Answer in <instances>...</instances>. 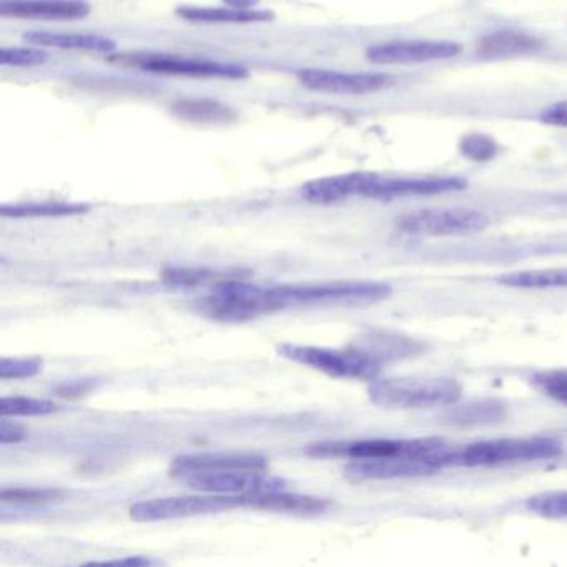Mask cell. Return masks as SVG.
<instances>
[{
    "mask_svg": "<svg viewBox=\"0 0 567 567\" xmlns=\"http://www.w3.org/2000/svg\"><path fill=\"white\" fill-rule=\"evenodd\" d=\"M227 8L244 9V11H254L260 0H224Z\"/></svg>",
    "mask_w": 567,
    "mask_h": 567,
    "instance_id": "obj_39",
    "label": "cell"
},
{
    "mask_svg": "<svg viewBox=\"0 0 567 567\" xmlns=\"http://www.w3.org/2000/svg\"><path fill=\"white\" fill-rule=\"evenodd\" d=\"M131 64L155 74L182 75V78H248L247 69L241 65L224 64V62L207 61V59L182 58V55L137 54L131 59Z\"/></svg>",
    "mask_w": 567,
    "mask_h": 567,
    "instance_id": "obj_10",
    "label": "cell"
},
{
    "mask_svg": "<svg viewBox=\"0 0 567 567\" xmlns=\"http://www.w3.org/2000/svg\"><path fill=\"white\" fill-rule=\"evenodd\" d=\"M87 210V205L42 202V204L4 205L0 208V214L2 217L12 218L69 217V215L85 214Z\"/></svg>",
    "mask_w": 567,
    "mask_h": 567,
    "instance_id": "obj_25",
    "label": "cell"
},
{
    "mask_svg": "<svg viewBox=\"0 0 567 567\" xmlns=\"http://www.w3.org/2000/svg\"><path fill=\"white\" fill-rule=\"evenodd\" d=\"M305 87L321 94L364 95L383 91L393 84L394 79L377 72H337L327 69H305L298 72Z\"/></svg>",
    "mask_w": 567,
    "mask_h": 567,
    "instance_id": "obj_12",
    "label": "cell"
},
{
    "mask_svg": "<svg viewBox=\"0 0 567 567\" xmlns=\"http://www.w3.org/2000/svg\"><path fill=\"white\" fill-rule=\"evenodd\" d=\"M527 509L547 519L567 520V491H547L527 499Z\"/></svg>",
    "mask_w": 567,
    "mask_h": 567,
    "instance_id": "obj_29",
    "label": "cell"
},
{
    "mask_svg": "<svg viewBox=\"0 0 567 567\" xmlns=\"http://www.w3.org/2000/svg\"><path fill=\"white\" fill-rule=\"evenodd\" d=\"M489 217L473 208H433L398 218L396 227L417 237H457L483 231Z\"/></svg>",
    "mask_w": 567,
    "mask_h": 567,
    "instance_id": "obj_8",
    "label": "cell"
},
{
    "mask_svg": "<svg viewBox=\"0 0 567 567\" xmlns=\"http://www.w3.org/2000/svg\"><path fill=\"white\" fill-rule=\"evenodd\" d=\"M237 507H245L244 497L205 493L204 496L158 497V499L141 501L131 507V517L137 523H157V520L184 519V517L224 513V511L237 509Z\"/></svg>",
    "mask_w": 567,
    "mask_h": 567,
    "instance_id": "obj_7",
    "label": "cell"
},
{
    "mask_svg": "<svg viewBox=\"0 0 567 567\" xmlns=\"http://www.w3.org/2000/svg\"><path fill=\"white\" fill-rule=\"evenodd\" d=\"M25 431L21 424L12 423L8 417L2 416V426H0V443L14 444L24 440Z\"/></svg>",
    "mask_w": 567,
    "mask_h": 567,
    "instance_id": "obj_35",
    "label": "cell"
},
{
    "mask_svg": "<svg viewBox=\"0 0 567 567\" xmlns=\"http://www.w3.org/2000/svg\"><path fill=\"white\" fill-rule=\"evenodd\" d=\"M460 151L470 161L487 162L497 154V145L487 135L471 134L461 141Z\"/></svg>",
    "mask_w": 567,
    "mask_h": 567,
    "instance_id": "obj_33",
    "label": "cell"
},
{
    "mask_svg": "<svg viewBox=\"0 0 567 567\" xmlns=\"http://www.w3.org/2000/svg\"><path fill=\"white\" fill-rule=\"evenodd\" d=\"M42 360L32 358H2L0 361V380H24L42 371Z\"/></svg>",
    "mask_w": 567,
    "mask_h": 567,
    "instance_id": "obj_31",
    "label": "cell"
},
{
    "mask_svg": "<svg viewBox=\"0 0 567 567\" xmlns=\"http://www.w3.org/2000/svg\"><path fill=\"white\" fill-rule=\"evenodd\" d=\"M441 467L417 457L393 456L374 457V460H353L344 474L357 481L400 480V477L430 476Z\"/></svg>",
    "mask_w": 567,
    "mask_h": 567,
    "instance_id": "obj_13",
    "label": "cell"
},
{
    "mask_svg": "<svg viewBox=\"0 0 567 567\" xmlns=\"http://www.w3.org/2000/svg\"><path fill=\"white\" fill-rule=\"evenodd\" d=\"M182 18L192 22H204V24H251V22L271 21L274 14L265 11H244L234 8H182L178 9Z\"/></svg>",
    "mask_w": 567,
    "mask_h": 567,
    "instance_id": "obj_22",
    "label": "cell"
},
{
    "mask_svg": "<svg viewBox=\"0 0 567 567\" xmlns=\"http://www.w3.org/2000/svg\"><path fill=\"white\" fill-rule=\"evenodd\" d=\"M463 393V388L451 378L404 377L373 380L368 394L374 404L388 410H426L451 406Z\"/></svg>",
    "mask_w": 567,
    "mask_h": 567,
    "instance_id": "obj_2",
    "label": "cell"
},
{
    "mask_svg": "<svg viewBox=\"0 0 567 567\" xmlns=\"http://www.w3.org/2000/svg\"><path fill=\"white\" fill-rule=\"evenodd\" d=\"M95 564H104V566H151L154 560L147 557H125V559L99 560Z\"/></svg>",
    "mask_w": 567,
    "mask_h": 567,
    "instance_id": "obj_37",
    "label": "cell"
},
{
    "mask_svg": "<svg viewBox=\"0 0 567 567\" xmlns=\"http://www.w3.org/2000/svg\"><path fill=\"white\" fill-rule=\"evenodd\" d=\"M91 6L85 0H2L0 16L41 21H79L87 18Z\"/></svg>",
    "mask_w": 567,
    "mask_h": 567,
    "instance_id": "obj_15",
    "label": "cell"
},
{
    "mask_svg": "<svg viewBox=\"0 0 567 567\" xmlns=\"http://www.w3.org/2000/svg\"><path fill=\"white\" fill-rule=\"evenodd\" d=\"M192 489L200 493L230 494L245 496L265 491H280L287 487L281 477L271 476L267 471H210V473H188L177 477Z\"/></svg>",
    "mask_w": 567,
    "mask_h": 567,
    "instance_id": "obj_9",
    "label": "cell"
},
{
    "mask_svg": "<svg viewBox=\"0 0 567 567\" xmlns=\"http://www.w3.org/2000/svg\"><path fill=\"white\" fill-rule=\"evenodd\" d=\"M506 406L501 401H477V403L463 404L453 408L444 414L447 423L460 424V426H477V424H493L504 420Z\"/></svg>",
    "mask_w": 567,
    "mask_h": 567,
    "instance_id": "obj_23",
    "label": "cell"
},
{
    "mask_svg": "<svg viewBox=\"0 0 567 567\" xmlns=\"http://www.w3.org/2000/svg\"><path fill=\"white\" fill-rule=\"evenodd\" d=\"M197 310L212 320L241 323L280 311V307L271 293V287H255L237 277L212 287V293L198 300Z\"/></svg>",
    "mask_w": 567,
    "mask_h": 567,
    "instance_id": "obj_4",
    "label": "cell"
},
{
    "mask_svg": "<svg viewBox=\"0 0 567 567\" xmlns=\"http://www.w3.org/2000/svg\"><path fill=\"white\" fill-rule=\"evenodd\" d=\"M497 281L504 287L527 288V290L567 287V268L513 271L497 278Z\"/></svg>",
    "mask_w": 567,
    "mask_h": 567,
    "instance_id": "obj_24",
    "label": "cell"
},
{
    "mask_svg": "<svg viewBox=\"0 0 567 567\" xmlns=\"http://www.w3.org/2000/svg\"><path fill=\"white\" fill-rule=\"evenodd\" d=\"M377 174H347L337 177L318 178L305 185L301 195L315 205H331L351 197H364Z\"/></svg>",
    "mask_w": 567,
    "mask_h": 567,
    "instance_id": "obj_17",
    "label": "cell"
},
{
    "mask_svg": "<svg viewBox=\"0 0 567 567\" xmlns=\"http://www.w3.org/2000/svg\"><path fill=\"white\" fill-rule=\"evenodd\" d=\"M543 48L536 35L523 31L503 29L489 32L477 41L476 52L483 59H511L529 55Z\"/></svg>",
    "mask_w": 567,
    "mask_h": 567,
    "instance_id": "obj_19",
    "label": "cell"
},
{
    "mask_svg": "<svg viewBox=\"0 0 567 567\" xmlns=\"http://www.w3.org/2000/svg\"><path fill=\"white\" fill-rule=\"evenodd\" d=\"M563 451L553 437H509L480 441L457 451V466H494L517 461L547 460Z\"/></svg>",
    "mask_w": 567,
    "mask_h": 567,
    "instance_id": "obj_6",
    "label": "cell"
},
{
    "mask_svg": "<svg viewBox=\"0 0 567 567\" xmlns=\"http://www.w3.org/2000/svg\"><path fill=\"white\" fill-rule=\"evenodd\" d=\"M241 497L247 507L274 511V513L300 514V516H317L330 506V503L321 497L287 493L285 489L245 494Z\"/></svg>",
    "mask_w": 567,
    "mask_h": 567,
    "instance_id": "obj_18",
    "label": "cell"
},
{
    "mask_svg": "<svg viewBox=\"0 0 567 567\" xmlns=\"http://www.w3.org/2000/svg\"><path fill=\"white\" fill-rule=\"evenodd\" d=\"M271 293L281 311L285 308L311 307V305L378 303L390 297L391 287L380 281L340 280L271 287Z\"/></svg>",
    "mask_w": 567,
    "mask_h": 567,
    "instance_id": "obj_3",
    "label": "cell"
},
{
    "mask_svg": "<svg viewBox=\"0 0 567 567\" xmlns=\"http://www.w3.org/2000/svg\"><path fill=\"white\" fill-rule=\"evenodd\" d=\"M268 461L258 454L245 453H202L178 456L172 463V476L181 477L188 473H210V471H267Z\"/></svg>",
    "mask_w": 567,
    "mask_h": 567,
    "instance_id": "obj_16",
    "label": "cell"
},
{
    "mask_svg": "<svg viewBox=\"0 0 567 567\" xmlns=\"http://www.w3.org/2000/svg\"><path fill=\"white\" fill-rule=\"evenodd\" d=\"M48 61V52L41 49L4 48L0 51V64L4 68H38Z\"/></svg>",
    "mask_w": 567,
    "mask_h": 567,
    "instance_id": "obj_32",
    "label": "cell"
},
{
    "mask_svg": "<svg viewBox=\"0 0 567 567\" xmlns=\"http://www.w3.org/2000/svg\"><path fill=\"white\" fill-rule=\"evenodd\" d=\"M278 354L295 363L344 380L373 381L381 371V364L377 360L354 347L348 350H331L311 344L287 343L278 348Z\"/></svg>",
    "mask_w": 567,
    "mask_h": 567,
    "instance_id": "obj_5",
    "label": "cell"
},
{
    "mask_svg": "<svg viewBox=\"0 0 567 567\" xmlns=\"http://www.w3.org/2000/svg\"><path fill=\"white\" fill-rule=\"evenodd\" d=\"M456 447H451L436 437L420 440H361L328 441L311 444L307 453L315 457H350V460H374V457L408 456L426 460L437 467L457 466Z\"/></svg>",
    "mask_w": 567,
    "mask_h": 567,
    "instance_id": "obj_1",
    "label": "cell"
},
{
    "mask_svg": "<svg viewBox=\"0 0 567 567\" xmlns=\"http://www.w3.org/2000/svg\"><path fill=\"white\" fill-rule=\"evenodd\" d=\"M59 410L58 404L41 398L11 396L0 401V414L4 417L44 416Z\"/></svg>",
    "mask_w": 567,
    "mask_h": 567,
    "instance_id": "obj_28",
    "label": "cell"
},
{
    "mask_svg": "<svg viewBox=\"0 0 567 567\" xmlns=\"http://www.w3.org/2000/svg\"><path fill=\"white\" fill-rule=\"evenodd\" d=\"M64 496L61 489L52 487H14L2 489L0 499L6 504H48Z\"/></svg>",
    "mask_w": 567,
    "mask_h": 567,
    "instance_id": "obj_30",
    "label": "cell"
},
{
    "mask_svg": "<svg viewBox=\"0 0 567 567\" xmlns=\"http://www.w3.org/2000/svg\"><path fill=\"white\" fill-rule=\"evenodd\" d=\"M24 41L38 48L71 49V51L104 52L111 54L117 44L111 39L91 34H61V32H28Z\"/></svg>",
    "mask_w": 567,
    "mask_h": 567,
    "instance_id": "obj_21",
    "label": "cell"
},
{
    "mask_svg": "<svg viewBox=\"0 0 567 567\" xmlns=\"http://www.w3.org/2000/svg\"><path fill=\"white\" fill-rule=\"evenodd\" d=\"M174 114L185 121L208 122V124L228 122L234 118V112L230 109L215 101H205V99L177 102L174 105Z\"/></svg>",
    "mask_w": 567,
    "mask_h": 567,
    "instance_id": "obj_26",
    "label": "cell"
},
{
    "mask_svg": "<svg viewBox=\"0 0 567 567\" xmlns=\"http://www.w3.org/2000/svg\"><path fill=\"white\" fill-rule=\"evenodd\" d=\"M466 181L457 177L383 178L378 175L367 190V198L423 197L464 190Z\"/></svg>",
    "mask_w": 567,
    "mask_h": 567,
    "instance_id": "obj_14",
    "label": "cell"
},
{
    "mask_svg": "<svg viewBox=\"0 0 567 567\" xmlns=\"http://www.w3.org/2000/svg\"><path fill=\"white\" fill-rule=\"evenodd\" d=\"M533 383L546 396L567 404V371H544V373H537L533 378Z\"/></svg>",
    "mask_w": 567,
    "mask_h": 567,
    "instance_id": "obj_34",
    "label": "cell"
},
{
    "mask_svg": "<svg viewBox=\"0 0 567 567\" xmlns=\"http://www.w3.org/2000/svg\"><path fill=\"white\" fill-rule=\"evenodd\" d=\"M237 277L238 275L218 274V271L207 270V268H171L162 274L165 285L181 288L207 287V285L215 287L221 281Z\"/></svg>",
    "mask_w": 567,
    "mask_h": 567,
    "instance_id": "obj_27",
    "label": "cell"
},
{
    "mask_svg": "<svg viewBox=\"0 0 567 567\" xmlns=\"http://www.w3.org/2000/svg\"><path fill=\"white\" fill-rule=\"evenodd\" d=\"M461 51L453 41H391L368 48L367 59L377 65L426 64L456 58Z\"/></svg>",
    "mask_w": 567,
    "mask_h": 567,
    "instance_id": "obj_11",
    "label": "cell"
},
{
    "mask_svg": "<svg viewBox=\"0 0 567 567\" xmlns=\"http://www.w3.org/2000/svg\"><path fill=\"white\" fill-rule=\"evenodd\" d=\"M543 121L556 127H567V102L553 105L543 114Z\"/></svg>",
    "mask_w": 567,
    "mask_h": 567,
    "instance_id": "obj_36",
    "label": "cell"
},
{
    "mask_svg": "<svg viewBox=\"0 0 567 567\" xmlns=\"http://www.w3.org/2000/svg\"><path fill=\"white\" fill-rule=\"evenodd\" d=\"M91 388V383L87 381H78V383L64 384V386L59 388V393L62 396H68V394H82Z\"/></svg>",
    "mask_w": 567,
    "mask_h": 567,
    "instance_id": "obj_38",
    "label": "cell"
},
{
    "mask_svg": "<svg viewBox=\"0 0 567 567\" xmlns=\"http://www.w3.org/2000/svg\"><path fill=\"white\" fill-rule=\"evenodd\" d=\"M353 347L380 364L421 353V344L416 341L400 337V334L386 333V331H373V333L364 334Z\"/></svg>",
    "mask_w": 567,
    "mask_h": 567,
    "instance_id": "obj_20",
    "label": "cell"
}]
</instances>
